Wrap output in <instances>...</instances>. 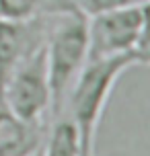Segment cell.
I'll use <instances>...</instances> for the list:
<instances>
[{
  "mask_svg": "<svg viewBox=\"0 0 150 156\" xmlns=\"http://www.w3.org/2000/svg\"><path fill=\"white\" fill-rule=\"evenodd\" d=\"M43 150V148H41ZM41 150H37V152H33V154H29V156H41Z\"/></svg>",
  "mask_w": 150,
  "mask_h": 156,
  "instance_id": "7c38bea8",
  "label": "cell"
},
{
  "mask_svg": "<svg viewBox=\"0 0 150 156\" xmlns=\"http://www.w3.org/2000/svg\"><path fill=\"white\" fill-rule=\"evenodd\" d=\"M140 12H142V35H140V45H148L150 43V0L140 2Z\"/></svg>",
  "mask_w": 150,
  "mask_h": 156,
  "instance_id": "30bf717a",
  "label": "cell"
},
{
  "mask_svg": "<svg viewBox=\"0 0 150 156\" xmlns=\"http://www.w3.org/2000/svg\"><path fill=\"white\" fill-rule=\"evenodd\" d=\"M41 156H80L78 132L70 121V117H58L55 125L52 127L48 144L41 150Z\"/></svg>",
  "mask_w": 150,
  "mask_h": 156,
  "instance_id": "ba28073f",
  "label": "cell"
},
{
  "mask_svg": "<svg viewBox=\"0 0 150 156\" xmlns=\"http://www.w3.org/2000/svg\"><path fill=\"white\" fill-rule=\"evenodd\" d=\"M49 21L52 19H35L19 23L0 19V88L8 74L25 58H29L37 47L43 45Z\"/></svg>",
  "mask_w": 150,
  "mask_h": 156,
  "instance_id": "5b68a950",
  "label": "cell"
},
{
  "mask_svg": "<svg viewBox=\"0 0 150 156\" xmlns=\"http://www.w3.org/2000/svg\"><path fill=\"white\" fill-rule=\"evenodd\" d=\"M80 12L74 0H0V19L6 21H35Z\"/></svg>",
  "mask_w": 150,
  "mask_h": 156,
  "instance_id": "52a82bcc",
  "label": "cell"
},
{
  "mask_svg": "<svg viewBox=\"0 0 150 156\" xmlns=\"http://www.w3.org/2000/svg\"><path fill=\"white\" fill-rule=\"evenodd\" d=\"M43 47L52 93V115L60 117L72 84L88 60L87 15L68 12L52 19Z\"/></svg>",
  "mask_w": 150,
  "mask_h": 156,
  "instance_id": "7a4b0ae2",
  "label": "cell"
},
{
  "mask_svg": "<svg viewBox=\"0 0 150 156\" xmlns=\"http://www.w3.org/2000/svg\"><path fill=\"white\" fill-rule=\"evenodd\" d=\"M127 2H136V0H74L78 10L84 12L87 16L103 12V10H109V8H115V6H123Z\"/></svg>",
  "mask_w": 150,
  "mask_h": 156,
  "instance_id": "9c48e42d",
  "label": "cell"
},
{
  "mask_svg": "<svg viewBox=\"0 0 150 156\" xmlns=\"http://www.w3.org/2000/svg\"><path fill=\"white\" fill-rule=\"evenodd\" d=\"M136 66L134 54L109 60H88L72 84L64 109L70 111L80 140V156H95V133L119 76Z\"/></svg>",
  "mask_w": 150,
  "mask_h": 156,
  "instance_id": "6da1fadb",
  "label": "cell"
},
{
  "mask_svg": "<svg viewBox=\"0 0 150 156\" xmlns=\"http://www.w3.org/2000/svg\"><path fill=\"white\" fill-rule=\"evenodd\" d=\"M134 58H136V64H138V66H146V68H150V43L148 45L136 47Z\"/></svg>",
  "mask_w": 150,
  "mask_h": 156,
  "instance_id": "8fae6325",
  "label": "cell"
},
{
  "mask_svg": "<svg viewBox=\"0 0 150 156\" xmlns=\"http://www.w3.org/2000/svg\"><path fill=\"white\" fill-rule=\"evenodd\" d=\"M142 35L140 2H127L87 16L88 60H109L136 51ZM87 60V62H88Z\"/></svg>",
  "mask_w": 150,
  "mask_h": 156,
  "instance_id": "277c9868",
  "label": "cell"
},
{
  "mask_svg": "<svg viewBox=\"0 0 150 156\" xmlns=\"http://www.w3.org/2000/svg\"><path fill=\"white\" fill-rule=\"evenodd\" d=\"M0 101L19 119L43 125V117L52 111V93L43 45L37 47L8 74L0 88Z\"/></svg>",
  "mask_w": 150,
  "mask_h": 156,
  "instance_id": "3957f363",
  "label": "cell"
},
{
  "mask_svg": "<svg viewBox=\"0 0 150 156\" xmlns=\"http://www.w3.org/2000/svg\"><path fill=\"white\" fill-rule=\"evenodd\" d=\"M39 123H27L0 101V156H29L41 150Z\"/></svg>",
  "mask_w": 150,
  "mask_h": 156,
  "instance_id": "8992f818",
  "label": "cell"
}]
</instances>
